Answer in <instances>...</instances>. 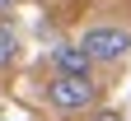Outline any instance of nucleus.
<instances>
[{"label": "nucleus", "mask_w": 131, "mask_h": 121, "mask_svg": "<svg viewBox=\"0 0 131 121\" xmlns=\"http://www.w3.org/2000/svg\"><path fill=\"white\" fill-rule=\"evenodd\" d=\"M47 102H52L56 112H89L98 102V84L94 75H52L47 79Z\"/></svg>", "instance_id": "obj_1"}, {"label": "nucleus", "mask_w": 131, "mask_h": 121, "mask_svg": "<svg viewBox=\"0 0 131 121\" xmlns=\"http://www.w3.org/2000/svg\"><path fill=\"white\" fill-rule=\"evenodd\" d=\"M80 47L89 51V61L98 65V61H122L126 51H131V33L126 28H117V23H94V28H84V37H80Z\"/></svg>", "instance_id": "obj_2"}, {"label": "nucleus", "mask_w": 131, "mask_h": 121, "mask_svg": "<svg viewBox=\"0 0 131 121\" xmlns=\"http://www.w3.org/2000/svg\"><path fill=\"white\" fill-rule=\"evenodd\" d=\"M89 70H94V61H89V51L80 42L52 47V75H89Z\"/></svg>", "instance_id": "obj_3"}, {"label": "nucleus", "mask_w": 131, "mask_h": 121, "mask_svg": "<svg viewBox=\"0 0 131 121\" xmlns=\"http://www.w3.org/2000/svg\"><path fill=\"white\" fill-rule=\"evenodd\" d=\"M14 61H19V33L0 19V70H9Z\"/></svg>", "instance_id": "obj_4"}, {"label": "nucleus", "mask_w": 131, "mask_h": 121, "mask_svg": "<svg viewBox=\"0 0 131 121\" xmlns=\"http://www.w3.org/2000/svg\"><path fill=\"white\" fill-rule=\"evenodd\" d=\"M89 121H122V112H112V107H89Z\"/></svg>", "instance_id": "obj_5"}, {"label": "nucleus", "mask_w": 131, "mask_h": 121, "mask_svg": "<svg viewBox=\"0 0 131 121\" xmlns=\"http://www.w3.org/2000/svg\"><path fill=\"white\" fill-rule=\"evenodd\" d=\"M14 5H19V0H0V14H9V9H14Z\"/></svg>", "instance_id": "obj_6"}, {"label": "nucleus", "mask_w": 131, "mask_h": 121, "mask_svg": "<svg viewBox=\"0 0 131 121\" xmlns=\"http://www.w3.org/2000/svg\"><path fill=\"white\" fill-rule=\"evenodd\" d=\"M0 121H5V116H0Z\"/></svg>", "instance_id": "obj_7"}]
</instances>
